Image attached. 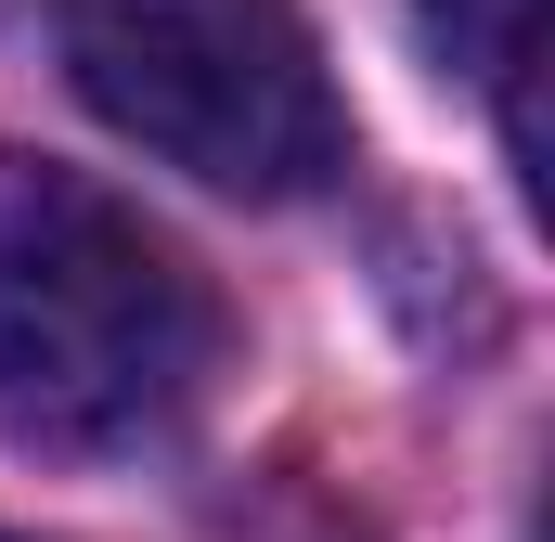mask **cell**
Segmentation results:
<instances>
[{
	"label": "cell",
	"instance_id": "cell-1",
	"mask_svg": "<svg viewBox=\"0 0 555 542\" xmlns=\"http://www.w3.org/2000/svg\"><path fill=\"white\" fill-rule=\"evenodd\" d=\"M220 362L194 259L52 155H0V426L26 452H142Z\"/></svg>",
	"mask_w": 555,
	"mask_h": 542
},
{
	"label": "cell",
	"instance_id": "cell-2",
	"mask_svg": "<svg viewBox=\"0 0 555 542\" xmlns=\"http://www.w3.org/2000/svg\"><path fill=\"white\" fill-rule=\"evenodd\" d=\"M65 78L104 130L207 194H323L349 168V104L297 0H52Z\"/></svg>",
	"mask_w": 555,
	"mask_h": 542
},
{
	"label": "cell",
	"instance_id": "cell-3",
	"mask_svg": "<svg viewBox=\"0 0 555 542\" xmlns=\"http://www.w3.org/2000/svg\"><path fill=\"white\" fill-rule=\"evenodd\" d=\"M426 13V52L465 65L491 104H504V155L517 181H543V104H530V65H543V0H414Z\"/></svg>",
	"mask_w": 555,
	"mask_h": 542
}]
</instances>
